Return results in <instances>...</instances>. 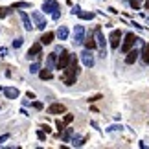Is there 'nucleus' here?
<instances>
[{
    "instance_id": "1",
    "label": "nucleus",
    "mask_w": 149,
    "mask_h": 149,
    "mask_svg": "<svg viewBox=\"0 0 149 149\" xmlns=\"http://www.w3.org/2000/svg\"><path fill=\"white\" fill-rule=\"evenodd\" d=\"M77 74H79V66H77V59L76 55H72L70 59V65H68L66 68H63V74H61V79L65 85H74L77 79Z\"/></svg>"
},
{
    "instance_id": "2",
    "label": "nucleus",
    "mask_w": 149,
    "mask_h": 149,
    "mask_svg": "<svg viewBox=\"0 0 149 149\" xmlns=\"http://www.w3.org/2000/svg\"><path fill=\"white\" fill-rule=\"evenodd\" d=\"M134 44H136L134 33H127V35L123 37V42H122V52H123V54H127L131 48H134Z\"/></svg>"
},
{
    "instance_id": "3",
    "label": "nucleus",
    "mask_w": 149,
    "mask_h": 149,
    "mask_svg": "<svg viewBox=\"0 0 149 149\" xmlns=\"http://www.w3.org/2000/svg\"><path fill=\"white\" fill-rule=\"evenodd\" d=\"M76 46H79V44L85 42V28L81 24H77L76 28H74V41H72Z\"/></svg>"
},
{
    "instance_id": "4",
    "label": "nucleus",
    "mask_w": 149,
    "mask_h": 149,
    "mask_svg": "<svg viewBox=\"0 0 149 149\" xmlns=\"http://www.w3.org/2000/svg\"><path fill=\"white\" fill-rule=\"evenodd\" d=\"M41 52H42V44L41 42H35L33 46L28 50V55H26V59H30V61H35L41 57Z\"/></svg>"
},
{
    "instance_id": "5",
    "label": "nucleus",
    "mask_w": 149,
    "mask_h": 149,
    "mask_svg": "<svg viewBox=\"0 0 149 149\" xmlns=\"http://www.w3.org/2000/svg\"><path fill=\"white\" fill-rule=\"evenodd\" d=\"M81 61H83V65L87 66V68H92L94 66V55H92V50H85V52H81Z\"/></svg>"
},
{
    "instance_id": "6",
    "label": "nucleus",
    "mask_w": 149,
    "mask_h": 149,
    "mask_svg": "<svg viewBox=\"0 0 149 149\" xmlns=\"http://www.w3.org/2000/svg\"><path fill=\"white\" fill-rule=\"evenodd\" d=\"M70 59H72V55L68 54V52L61 50V57L57 59V68H59V70H63V68H66L68 65H70Z\"/></svg>"
},
{
    "instance_id": "7",
    "label": "nucleus",
    "mask_w": 149,
    "mask_h": 149,
    "mask_svg": "<svg viewBox=\"0 0 149 149\" xmlns=\"http://www.w3.org/2000/svg\"><path fill=\"white\" fill-rule=\"evenodd\" d=\"M31 19L35 20V28H39V30L46 28V20H44V15L41 11H31Z\"/></svg>"
},
{
    "instance_id": "8",
    "label": "nucleus",
    "mask_w": 149,
    "mask_h": 149,
    "mask_svg": "<svg viewBox=\"0 0 149 149\" xmlns=\"http://www.w3.org/2000/svg\"><path fill=\"white\" fill-rule=\"evenodd\" d=\"M122 37H123V33L120 31V30H112L111 31V37H109V41H111V46L116 50L120 46V41H122Z\"/></svg>"
},
{
    "instance_id": "9",
    "label": "nucleus",
    "mask_w": 149,
    "mask_h": 149,
    "mask_svg": "<svg viewBox=\"0 0 149 149\" xmlns=\"http://www.w3.org/2000/svg\"><path fill=\"white\" fill-rule=\"evenodd\" d=\"M94 39H96V42H98L100 50H107V42H105V37H103L101 28H96V30H94Z\"/></svg>"
},
{
    "instance_id": "10",
    "label": "nucleus",
    "mask_w": 149,
    "mask_h": 149,
    "mask_svg": "<svg viewBox=\"0 0 149 149\" xmlns=\"http://www.w3.org/2000/svg\"><path fill=\"white\" fill-rule=\"evenodd\" d=\"M57 9H59V2H57V0H46V2L42 4L44 13H55Z\"/></svg>"
},
{
    "instance_id": "11",
    "label": "nucleus",
    "mask_w": 149,
    "mask_h": 149,
    "mask_svg": "<svg viewBox=\"0 0 149 149\" xmlns=\"http://www.w3.org/2000/svg\"><path fill=\"white\" fill-rule=\"evenodd\" d=\"M63 112H66V107L63 103H52L48 107V114H63Z\"/></svg>"
},
{
    "instance_id": "12",
    "label": "nucleus",
    "mask_w": 149,
    "mask_h": 149,
    "mask_svg": "<svg viewBox=\"0 0 149 149\" xmlns=\"http://www.w3.org/2000/svg\"><path fill=\"white\" fill-rule=\"evenodd\" d=\"M46 66L50 68V70L57 68V52H52V54L46 57Z\"/></svg>"
},
{
    "instance_id": "13",
    "label": "nucleus",
    "mask_w": 149,
    "mask_h": 149,
    "mask_svg": "<svg viewBox=\"0 0 149 149\" xmlns=\"http://www.w3.org/2000/svg\"><path fill=\"white\" fill-rule=\"evenodd\" d=\"M85 48H88V50L98 48V42H96V39H94V33H88V37L85 39Z\"/></svg>"
},
{
    "instance_id": "14",
    "label": "nucleus",
    "mask_w": 149,
    "mask_h": 149,
    "mask_svg": "<svg viewBox=\"0 0 149 149\" xmlns=\"http://www.w3.org/2000/svg\"><path fill=\"white\" fill-rule=\"evenodd\" d=\"M138 55H140V54H138V50H136V48L133 50V48H131V50L127 52V57H125V63H127V65H133V63H134L136 59H138Z\"/></svg>"
},
{
    "instance_id": "15",
    "label": "nucleus",
    "mask_w": 149,
    "mask_h": 149,
    "mask_svg": "<svg viewBox=\"0 0 149 149\" xmlns=\"http://www.w3.org/2000/svg\"><path fill=\"white\" fill-rule=\"evenodd\" d=\"M4 94L8 100H17L19 98V88H13V87H6L4 88Z\"/></svg>"
},
{
    "instance_id": "16",
    "label": "nucleus",
    "mask_w": 149,
    "mask_h": 149,
    "mask_svg": "<svg viewBox=\"0 0 149 149\" xmlns=\"http://www.w3.org/2000/svg\"><path fill=\"white\" fill-rule=\"evenodd\" d=\"M19 15H20V20H22V24H24V30H28V31H31V28H33V24H31V20H30V17H28L24 11H19Z\"/></svg>"
},
{
    "instance_id": "17",
    "label": "nucleus",
    "mask_w": 149,
    "mask_h": 149,
    "mask_svg": "<svg viewBox=\"0 0 149 149\" xmlns=\"http://www.w3.org/2000/svg\"><path fill=\"white\" fill-rule=\"evenodd\" d=\"M55 35L59 37V41H66L68 39V28L66 26H59V30H57Z\"/></svg>"
},
{
    "instance_id": "18",
    "label": "nucleus",
    "mask_w": 149,
    "mask_h": 149,
    "mask_svg": "<svg viewBox=\"0 0 149 149\" xmlns=\"http://www.w3.org/2000/svg\"><path fill=\"white\" fill-rule=\"evenodd\" d=\"M39 77L42 79V81H46V79H52V72H50V68H42V70H39Z\"/></svg>"
},
{
    "instance_id": "19",
    "label": "nucleus",
    "mask_w": 149,
    "mask_h": 149,
    "mask_svg": "<svg viewBox=\"0 0 149 149\" xmlns=\"http://www.w3.org/2000/svg\"><path fill=\"white\" fill-rule=\"evenodd\" d=\"M54 33H52V31H46V33H44V35L41 37V44H50L52 41H54Z\"/></svg>"
},
{
    "instance_id": "20",
    "label": "nucleus",
    "mask_w": 149,
    "mask_h": 149,
    "mask_svg": "<svg viewBox=\"0 0 149 149\" xmlns=\"http://www.w3.org/2000/svg\"><path fill=\"white\" fill-rule=\"evenodd\" d=\"M72 134H74V129H63V133H61V138L65 140V142H68L72 138Z\"/></svg>"
},
{
    "instance_id": "21",
    "label": "nucleus",
    "mask_w": 149,
    "mask_h": 149,
    "mask_svg": "<svg viewBox=\"0 0 149 149\" xmlns=\"http://www.w3.org/2000/svg\"><path fill=\"white\" fill-rule=\"evenodd\" d=\"M39 70H41V61L35 59V61L31 63V66H30V72L31 74H39Z\"/></svg>"
},
{
    "instance_id": "22",
    "label": "nucleus",
    "mask_w": 149,
    "mask_h": 149,
    "mask_svg": "<svg viewBox=\"0 0 149 149\" xmlns=\"http://www.w3.org/2000/svg\"><path fill=\"white\" fill-rule=\"evenodd\" d=\"M142 61L149 65V44H144V50H142Z\"/></svg>"
},
{
    "instance_id": "23",
    "label": "nucleus",
    "mask_w": 149,
    "mask_h": 149,
    "mask_svg": "<svg viewBox=\"0 0 149 149\" xmlns=\"http://www.w3.org/2000/svg\"><path fill=\"white\" fill-rule=\"evenodd\" d=\"M85 144V138H79V136H74V138H72V146L74 147H81Z\"/></svg>"
},
{
    "instance_id": "24",
    "label": "nucleus",
    "mask_w": 149,
    "mask_h": 149,
    "mask_svg": "<svg viewBox=\"0 0 149 149\" xmlns=\"http://www.w3.org/2000/svg\"><path fill=\"white\" fill-rule=\"evenodd\" d=\"M79 17H81L83 20H92L96 17V13H83V11H79Z\"/></svg>"
},
{
    "instance_id": "25",
    "label": "nucleus",
    "mask_w": 149,
    "mask_h": 149,
    "mask_svg": "<svg viewBox=\"0 0 149 149\" xmlns=\"http://www.w3.org/2000/svg\"><path fill=\"white\" fill-rule=\"evenodd\" d=\"M9 13H11V8H2V6H0V19L8 17Z\"/></svg>"
},
{
    "instance_id": "26",
    "label": "nucleus",
    "mask_w": 149,
    "mask_h": 149,
    "mask_svg": "<svg viewBox=\"0 0 149 149\" xmlns=\"http://www.w3.org/2000/svg\"><path fill=\"white\" fill-rule=\"evenodd\" d=\"M13 8L15 9H22V8H30V4L28 2H17V4H13Z\"/></svg>"
},
{
    "instance_id": "27",
    "label": "nucleus",
    "mask_w": 149,
    "mask_h": 149,
    "mask_svg": "<svg viewBox=\"0 0 149 149\" xmlns=\"http://www.w3.org/2000/svg\"><path fill=\"white\" fill-rule=\"evenodd\" d=\"M22 42H24V39H22V37H17L15 41H13V48H20Z\"/></svg>"
},
{
    "instance_id": "28",
    "label": "nucleus",
    "mask_w": 149,
    "mask_h": 149,
    "mask_svg": "<svg viewBox=\"0 0 149 149\" xmlns=\"http://www.w3.org/2000/svg\"><path fill=\"white\" fill-rule=\"evenodd\" d=\"M129 4H131V8H134V9H140L142 6H140V0H129Z\"/></svg>"
},
{
    "instance_id": "29",
    "label": "nucleus",
    "mask_w": 149,
    "mask_h": 149,
    "mask_svg": "<svg viewBox=\"0 0 149 149\" xmlns=\"http://www.w3.org/2000/svg\"><path fill=\"white\" fill-rule=\"evenodd\" d=\"M55 125H57V129H59V133H61L63 129H65V122H61V120H57V123H55Z\"/></svg>"
},
{
    "instance_id": "30",
    "label": "nucleus",
    "mask_w": 149,
    "mask_h": 149,
    "mask_svg": "<svg viewBox=\"0 0 149 149\" xmlns=\"http://www.w3.org/2000/svg\"><path fill=\"white\" fill-rule=\"evenodd\" d=\"M37 136H39V140H44V138H46V133H44V131L41 129V131L37 133Z\"/></svg>"
},
{
    "instance_id": "31",
    "label": "nucleus",
    "mask_w": 149,
    "mask_h": 149,
    "mask_svg": "<svg viewBox=\"0 0 149 149\" xmlns=\"http://www.w3.org/2000/svg\"><path fill=\"white\" fill-rule=\"evenodd\" d=\"M72 120H74V116H72V114H66V116H65V125H66V123H70Z\"/></svg>"
},
{
    "instance_id": "32",
    "label": "nucleus",
    "mask_w": 149,
    "mask_h": 149,
    "mask_svg": "<svg viewBox=\"0 0 149 149\" xmlns=\"http://www.w3.org/2000/svg\"><path fill=\"white\" fill-rule=\"evenodd\" d=\"M98 100H101V96H100V94H96V96H92V98H90L88 101H90V103H94V101H98Z\"/></svg>"
},
{
    "instance_id": "33",
    "label": "nucleus",
    "mask_w": 149,
    "mask_h": 149,
    "mask_svg": "<svg viewBox=\"0 0 149 149\" xmlns=\"http://www.w3.org/2000/svg\"><path fill=\"white\" fill-rule=\"evenodd\" d=\"M33 107H35L37 111H41V109H42V103L41 101H35V103H33Z\"/></svg>"
},
{
    "instance_id": "34",
    "label": "nucleus",
    "mask_w": 149,
    "mask_h": 149,
    "mask_svg": "<svg viewBox=\"0 0 149 149\" xmlns=\"http://www.w3.org/2000/svg\"><path fill=\"white\" fill-rule=\"evenodd\" d=\"M8 138H9V134H4V136H0V146H2V144H4V142L8 140Z\"/></svg>"
},
{
    "instance_id": "35",
    "label": "nucleus",
    "mask_w": 149,
    "mask_h": 149,
    "mask_svg": "<svg viewBox=\"0 0 149 149\" xmlns=\"http://www.w3.org/2000/svg\"><path fill=\"white\" fill-rule=\"evenodd\" d=\"M59 15H61V13H59V9H57L55 13H52V17H54V20H57V19H59Z\"/></svg>"
},
{
    "instance_id": "36",
    "label": "nucleus",
    "mask_w": 149,
    "mask_h": 149,
    "mask_svg": "<svg viewBox=\"0 0 149 149\" xmlns=\"http://www.w3.org/2000/svg\"><path fill=\"white\" fill-rule=\"evenodd\" d=\"M41 129H42V131H44V133H46V134H48V133H50V131H52V129L48 127V125H42V127H41Z\"/></svg>"
},
{
    "instance_id": "37",
    "label": "nucleus",
    "mask_w": 149,
    "mask_h": 149,
    "mask_svg": "<svg viewBox=\"0 0 149 149\" xmlns=\"http://www.w3.org/2000/svg\"><path fill=\"white\" fill-rule=\"evenodd\" d=\"M26 96H28V98H30V100H35V94H33V92H31V90H30V92H28Z\"/></svg>"
},
{
    "instance_id": "38",
    "label": "nucleus",
    "mask_w": 149,
    "mask_h": 149,
    "mask_svg": "<svg viewBox=\"0 0 149 149\" xmlns=\"http://www.w3.org/2000/svg\"><path fill=\"white\" fill-rule=\"evenodd\" d=\"M79 11H81V9H79V8H77V6H76V8H74V9H72V13H74V15H79Z\"/></svg>"
},
{
    "instance_id": "39",
    "label": "nucleus",
    "mask_w": 149,
    "mask_h": 149,
    "mask_svg": "<svg viewBox=\"0 0 149 149\" xmlns=\"http://www.w3.org/2000/svg\"><path fill=\"white\" fill-rule=\"evenodd\" d=\"M146 8H147V9H149V0H146Z\"/></svg>"
},
{
    "instance_id": "40",
    "label": "nucleus",
    "mask_w": 149,
    "mask_h": 149,
    "mask_svg": "<svg viewBox=\"0 0 149 149\" xmlns=\"http://www.w3.org/2000/svg\"><path fill=\"white\" fill-rule=\"evenodd\" d=\"M127 2H129V0H127Z\"/></svg>"
}]
</instances>
